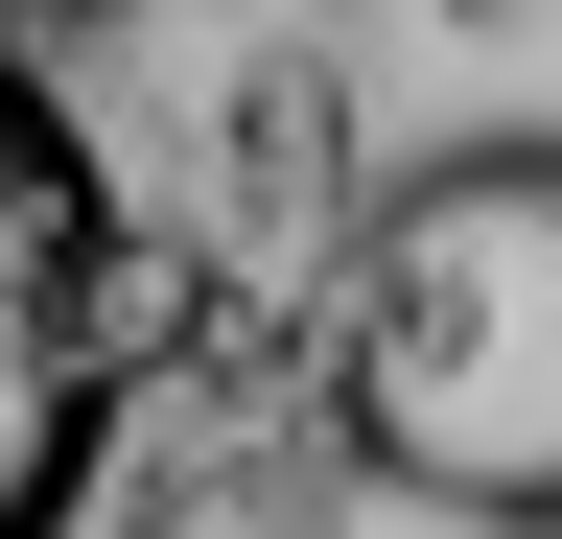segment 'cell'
Wrapping results in <instances>:
<instances>
[{
    "label": "cell",
    "instance_id": "obj_1",
    "mask_svg": "<svg viewBox=\"0 0 562 539\" xmlns=\"http://www.w3.org/2000/svg\"><path fill=\"white\" fill-rule=\"evenodd\" d=\"M328 446H351V493H398V516L562 539V117L422 142L375 212H351Z\"/></svg>",
    "mask_w": 562,
    "mask_h": 539
},
{
    "label": "cell",
    "instance_id": "obj_2",
    "mask_svg": "<svg viewBox=\"0 0 562 539\" xmlns=\"http://www.w3.org/2000/svg\"><path fill=\"white\" fill-rule=\"evenodd\" d=\"M211 328H235L211 235H140L117 165L70 142V94L0 71V539H70V516H94L117 398L165 352H211Z\"/></svg>",
    "mask_w": 562,
    "mask_h": 539
},
{
    "label": "cell",
    "instance_id": "obj_3",
    "mask_svg": "<svg viewBox=\"0 0 562 539\" xmlns=\"http://www.w3.org/2000/svg\"><path fill=\"white\" fill-rule=\"evenodd\" d=\"M94 24H140V0H0V71H47V47H94Z\"/></svg>",
    "mask_w": 562,
    "mask_h": 539
},
{
    "label": "cell",
    "instance_id": "obj_4",
    "mask_svg": "<svg viewBox=\"0 0 562 539\" xmlns=\"http://www.w3.org/2000/svg\"><path fill=\"white\" fill-rule=\"evenodd\" d=\"M446 24H516V0H446Z\"/></svg>",
    "mask_w": 562,
    "mask_h": 539
}]
</instances>
